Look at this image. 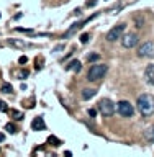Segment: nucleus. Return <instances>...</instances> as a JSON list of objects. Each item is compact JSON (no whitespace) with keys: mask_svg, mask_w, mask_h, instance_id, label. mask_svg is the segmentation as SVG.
Instances as JSON below:
<instances>
[{"mask_svg":"<svg viewBox=\"0 0 154 157\" xmlns=\"http://www.w3.org/2000/svg\"><path fill=\"white\" fill-rule=\"evenodd\" d=\"M97 90L95 88H85V90H82V100H90V98L95 97Z\"/></svg>","mask_w":154,"mask_h":157,"instance_id":"12","label":"nucleus"},{"mask_svg":"<svg viewBox=\"0 0 154 157\" xmlns=\"http://www.w3.org/2000/svg\"><path fill=\"white\" fill-rule=\"evenodd\" d=\"M107 71H108V67L105 66V64H93V66L89 69V72H87V80L89 82L100 80V78L107 74Z\"/></svg>","mask_w":154,"mask_h":157,"instance_id":"2","label":"nucleus"},{"mask_svg":"<svg viewBox=\"0 0 154 157\" xmlns=\"http://www.w3.org/2000/svg\"><path fill=\"white\" fill-rule=\"evenodd\" d=\"M0 92H2V93H12L13 92V87L10 85V83H3V85L0 87Z\"/></svg>","mask_w":154,"mask_h":157,"instance_id":"16","label":"nucleus"},{"mask_svg":"<svg viewBox=\"0 0 154 157\" xmlns=\"http://www.w3.org/2000/svg\"><path fill=\"white\" fill-rule=\"evenodd\" d=\"M89 38H90V34H89V33H84L82 36H81V43H82V44H85V43L89 41Z\"/></svg>","mask_w":154,"mask_h":157,"instance_id":"20","label":"nucleus"},{"mask_svg":"<svg viewBox=\"0 0 154 157\" xmlns=\"http://www.w3.org/2000/svg\"><path fill=\"white\" fill-rule=\"evenodd\" d=\"M120 39H121V46H123V48L131 49V48H135L136 44H138V41H140V36H138V33L130 31V33H125Z\"/></svg>","mask_w":154,"mask_h":157,"instance_id":"4","label":"nucleus"},{"mask_svg":"<svg viewBox=\"0 0 154 157\" xmlns=\"http://www.w3.org/2000/svg\"><path fill=\"white\" fill-rule=\"evenodd\" d=\"M8 44H10L12 48H20V49H22V48H28V46H30L28 43L22 41V39H8Z\"/></svg>","mask_w":154,"mask_h":157,"instance_id":"11","label":"nucleus"},{"mask_svg":"<svg viewBox=\"0 0 154 157\" xmlns=\"http://www.w3.org/2000/svg\"><path fill=\"white\" fill-rule=\"evenodd\" d=\"M44 128H46V124H44L43 116H38L31 121V129L33 131H41V129H44Z\"/></svg>","mask_w":154,"mask_h":157,"instance_id":"10","label":"nucleus"},{"mask_svg":"<svg viewBox=\"0 0 154 157\" xmlns=\"http://www.w3.org/2000/svg\"><path fill=\"white\" fill-rule=\"evenodd\" d=\"M5 129H7L8 132H17V126H15V124H12V123H8V124L5 126Z\"/></svg>","mask_w":154,"mask_h":157,"instance_id":"19","label":"nucleus"},{"mask_svg":"<svg viewBox=\"0 0 154 157\" xmlns=\"http://www.w3.org/2000/svg\"><path fill=\"white\" fill-rule=\"evenodd\" d=\"M10 115H12V118H13V120H17V121H20V120H23V118H25V115L22 111H18V110H12V111H10Z\"/></svg>","mask_w":154,"mask_h":157,"instance_id":"15","label":"nucleus"},{"mask_svg":"<svg viewBox=\"0 0 154 157\" xmlns=\"http://www.w3.org/2000/svg\"><path fill=\"white\" fill-rule=\"evenodd\" d=\"M144 77H146V82L149 83V85L154 87V64H149V66L146 67L144 71Z\"/></svg>","mask_w":154,"mask_h":157,"instance_id":"9","label":"nucleus"},{"mask_svg":"<svg viewBox=\"0 0 154 157\" xmlns=\"http://www.w3.org/2000/svg\"><path fill=\"white\" fill-rule=\"evenodd\" d=\"M97 5V0H89L87 2V7H95Z\"/></svg>","mask_w":154,"mask_h":157,"instance_id":"26","label":"nucleus"},{"mask_svg":"<svg viewBox=\"0 0 154 157\" xmlns=\"http://www.w3.org/2000/svg\"><path fill=\"white\" fill-rule=\"evenodd\" d=\"M82 69V64L79 62V61H72V62H69L67 66H66V71H74V72H79Z\"/></svg>","mask_w":154,"mask_h":157,"instance_id":"13","label":"nucleus"},{"mask_svg":"<svg viewBox=\"0 0 154 157\" xmlns=\"http://www.w3.org/2000/svg\"><path fill=\"white\" fill-rule=\"evenodd\" d=\"M26 62H28V57H26V56H20L18 64H22V66H23V64H26Z\"/></svg>","mask_w":154,"mask_h":157,"instance_id":"23","label":"nucleus"},{"mask_svg":"<svg viewBox=\"0 0 154 157\" xmlns=\"http://www.w3.org/2000/svg\"><path fill=\"white\" fill-rule=\"evenodd\" d=\"M135 23H136V28H143V25H144V18L141 17V15H138L135 18Z\"/></svg>","mask_w":154,"mask_h":157,"instance_id":"17","label":"nucleus"},{"mask_svg":"<svg viewBox=\"0 0 154 157\" xmlns=\"http://www.w3.org/2000/svg\"><path fill=\"white\" fill-rule=\"evenodd\" d=\"M48 142H49V144L53 142V146H59V144H61V141H59L56 136H49V137H48Z\"/></svg>","mask_w":154,"mask_h":157,"instance_id":"18","label":"nucleus"},{"mask_svg":"<svg viewBox=\"0 0 154 157\" xmlns=\"http://www.w3.org/2000/svg\"><path fill=\"white\" fill-rule=\"evenodd\" d=\"M97 110L100 111L103 116H112L113 113L116 111V106L110 98H102V100L97 103Z\"/></svg>","mask_w":154,"mask_h":157,"instance_id":"3","label":"nucleus"},{"mask_svg":"<svg viewBox=\"0 0 154 157\" xmlns=\"http://www.w3.org/2000/svg\"><path fill=\"white\" fill-rule=\"evenodd\" d=\"M116 110H118V113H120L121 116H125V118H131L133 115H135V106H133L130 101H126V100L118 101L116 103Z\"/></svg>","mask_w":154,"mask_h":157,"instance_id":"5","label":"nucleus"},{"mask_svg":"<svg viewBox=\"0 0 154 157\" xmlns=\"http://www.w3.org/2000/svg\"><path fill=\"white\" fill-rule=\"evenodd\" d=\"M144 139L148 142H154V126L148 128V129L144 131Z\"/></svg>","mask_w":154,"mask_h":157,"instance_id":"14","label":"nucleus"},{"mask_svg":"<svg viewBox=\"0 0 154 157\" xmlns=\"http://www.w3.org/2000/svg\"><path fill=\"white\" fill-rule=\"evenodd\" d=\"M98 59H100L98 54H90V56H89V62H95V61H98Z\"/></svg>","mask_w":154,"mask_h":157,"instance_id":"21","label":"nucleus"},{"mask_svg":"<svg viewBox=\"0 0 154 157\" xmlns=\"http://www.w3.org/2000/svg\"><path fill=\"white\" fill-rule=\"evenodd\" d=\"M87 113H89V116H90V118H95L97 116V110H95V108H90Z\"/></svg>","mask_w":154,"mask_h":157,"instance_id":"22","label":"nucleus"},{"mask_svg":"<svg viewBox=\"0 0 154 157\" xmlns=\"http://www.w3.org/2000/svg\"><path fill=\"white\" fill-rule=\"evenodd\" d=\"M87 21H90V18H87V20H82V21H79V23H74L72 26L69 28L66 33H64V38H69V36H72V34L76 33L77 29H81V28H82V26H84V25H85Z\"/></svg>","mask_w":154,"mask_h":157,"instance_id":"8","label":"nucleus"},{"mask_svg":"<svg viewBox=\"0 0 154 157\" xmlns=\"http://www.w3.org/2000/svg\"><path fill=\"white\" fill-rule=\"evenodd\" d=\"M136 106L144 118L154 115V97L149 95V93H143V95L138 97Z\"/></svg>","mask_w":154,"mask_h":157,"instance_id":"1","label":"nucleus"},{"mask_svg":"<svg viewBox=\"0 0 154 157\" xmlns=\"http://www.w3.org/2000/svg\"><path fill=\"white\" fill-rule=\"evenodd\" d=\"M125 26L126 25L125 23H121V25H116V26H113L110 31H108L105 34V39L108 43H113V41H116V39H120L123 36V31H125Z\"/></svg>","mask_w":154,"mask_h":157,"instance_id":"6","label":"nucleus"},{"mask_svg":"<svg viewBox=\"0 0 154 157\" xmlns=\"http://www.w3.org/2000/svg\"><path fill=\"white\" fill-rule=\"evenodd\" d=\"M138 56L140 57H154V43L146 41L138 48Z\"/></svg>","mask_w":154,"mask_h":157,"instance_id":"7","label":"nucleus"},{"mask_svg":"<svg viewBox=\"0 0 154 157\" xmlns=\"http://www.w3.org/2000/svg\"><path fill=\"white\" fill-rule=\"evenodd\" d=\"M18 77H20V78H25V77H28V71H22V72L18 74Z\"/></svg>","mask_w":154,"mask_h":157,"instance_id":"25","label":"nucleus"},{"mask_svg":"<svg viewBox=\"0 0 154 157\" xmlns=\"http://www.w3.org/2000/svg\"><path fill=\"white\" fill-rule=\"evenodd\" d=\"M0 111H8V108H7V103L0 100Z\"/></svg>","mask_w":154,"mask_h":157,"instance_id":"24","label":"nucleus"}]
</instances>
